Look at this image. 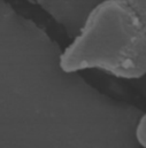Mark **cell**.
<instances>
[{
  "label": "cell",
  "mask_w": 146,
  "mask_h": 148,
  "mask_svg": "<svg viewBox=\"0 0 146 148\" xmlns=\"http://www.w3.org/2000/svg\"><path fill=\"white\" fill-rule=\"evenodd\" d=\"M66 74L97 69L123 79L146 75V28L122 0H104L61 53Z\"/></svg>",
  "instance_id": "6da1fadb"
},
{
  "label": "cell",
  "mask_w": 146,
  "mask_h": 148,
  "mask_svg": "<svg viewBox=\"0 0 146 148\" xmlns=\"http://www.w3.org/2000/svg\"><path fill=\"white\" fill-rule=\"evenodd\" d=\"M135 136H136L137 143L143 148H146V112L139 118L137 123Z\"/></svg>",
  "instance_id": "3957f363"
},
{
  "label": "cell",
  "mask_w": 146,
  "mask_h": 148,
  "mask_svg": "<svg viewBox=\"0 0 146 148\" xmlns=\"http://www.w3.org/2000/svg\"><path fill=\"white\" fill-rule=\"evenodd\" d=\"M124 1L139 17L146 28V0H122Z\"/></svg>",
  "instance_id": "7a4b0ae2"
}]
</instances>
